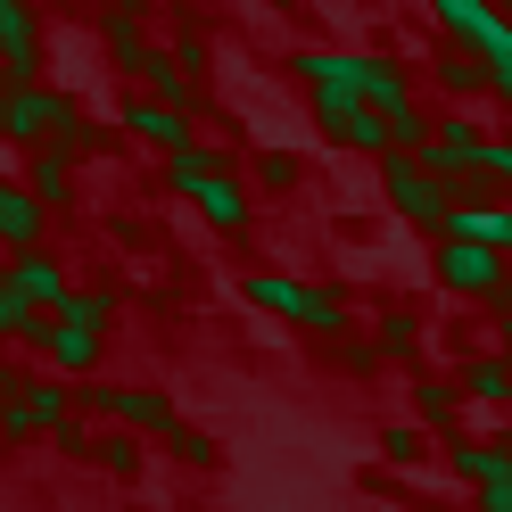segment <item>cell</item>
Here are the masks:
<instances>
[{"instance_id": "6da1fadb", "label": "cell", "mask_w": 512, "mask_h": 512, "mask_svg": "<svg viewBox=\"0 0 512 512\" xmlns=\"http://www.w3.org/2000/svg\"><path fill=\"white\" fill-rule=\"evenodd\" d=\"M290 75H298L306 91H356V100H372L389 124L413 116V83L389 67V58H364V50H298Z\"/></svg>"}, {"instance_id": "7a4b0ae2", "label": "cell", "mask_w": 512, "mask_h": 512, "mask_svg": "<svg viewBox=\"0 0 512 512\" xmlns=\"http://www.w3.org/2000/svg\"><path fill=\"white\" fill-rule=\"evenodd\" d=\"M0 133H9L17 149H83V108L67 100V91H50V83L9 75L0 83Z\"/></svg>"}, {"instance_id": "3957f363", "label": "cell", "mask_w": 512, "mask_h": 512, "mask_svg": "<svg viewBox=\"0 0 512 512\" xmlns=\"http://www.w3.org/2000/svg\"><path fill=\"white\" fill-rule=\"evenodd\" d=\"M166 182H174L182 199L215 223V232H232V240L248 232V190H240L232 174H223V157H207V149H182V157H166Z\"/></svg>"}, {"instance_id": "277c9868", "label": "cell", "mask_w": 512, "mask_h": 512, "mask_svg": "<svg viewBox=\"0 0 512 512\" xmlns=\"http://www.w3.org/2000/svg\"><path fill=\"white\" fill-rule=\"evenodd\" d=\"M240 298L281 314V323H298V331H347V298L339 290H314V281H290V273H248Z\"/></svg>"}, {"instance_id": "5b68a950", "label": "cell", "mask_w": 512, "mask_h": 512, "mask_svg": "<svg viewBox=\"0 0 512 512\" xmlns=\"http://www.w3.org/2000/svg\"><path fill=\"white\" fill-rule=\"evenodd\" d=\"M438 290H446V298L504 306V298H512V273H504V256H496V248H479V240H446V232H438Z\"/></svg>"}, {"instance_id": "8992f818", "label": "cell", "mask_w": 512, "mask_h": 512, "mask_svg": "<svg viewBox=\"0 0 512 512\" xmlns=\"http://www.w3.org/2000/svg\"><path fill=\"white\" fill-rule=\"evenodd\" d=\"M380 190H389V207L405 223H422V232H446V215H455V190H446L422 157H380Z\"/></svg>"}, {"instance_id": "52a82bcc", "label": "cell", "mask_w": 512, "mask_h": 512, "mask_svg": "<svg viewBox=\"0 0 512 512\" xmlns=\"http://www.w3.org/2000/svg\"><path fill=\"white\" fill-rule=\"evenodd\" d=\"M314 124L339 141V149H364V157H397V124L380 116L356 91H314Z\"/></svg>"}, {"instance_id": "ba28073f", "label": "cell", "mask_w": 512, "mask_h": 512, "mask_svg": "<svg viewBox=\"0 0 512 512\" xmlns=\"http://www.w3.org/2000/svg\"><path fill=\"white\" fill-rule=\"evenodd\" d=\"M83 405L108 413V422H124V430H149V438H174L182 430V413L157 389H108V380H83Z\"/></svg>"}, {"instance_id": "9c48e42d", "label": "cell", "mask_w": 512, "mask_h": 512, "mask_svg": "<svg viewBox=\"0 0 512 512\" xmlns=\"http://www.w3.org/2000/svg\"><path fill=\"white\" fill-rule=\"evenodd\" d=\"M75 422V405H67V389H50V380H25V397H9L0 405V438H58Z\"/></svg>"}, {"instance_id": "30bf717a", "label": "cell", "mask_w": 512, "mask_h": 512, "mask_svg": "<svg viewBox=\"0 0 512 512\" xmlns=\"http://www.w3.org/2000/svg\"><path fill=\"white\" fill-rule=\"evenodd\" d=\"M25 347H42V356L58 364V372H91L100 364V331H83V323H58V314H34V323H25Z\"/></svg>"}, {"instance_id": "8fae6325", "label": "cell", "mask_w": 512, "mask_h": 512, "mask_svg": "<svg viewBox=\"0 0 512 512\" xmlns=\"http://www.w3.org/2000/svg\"><path fill=\"white\" fill-rule=\"evenodd\" d=\"M124 133L149 141V149H166V157H182L190 149V108H174V100H124Z\"/></svg>"}, {"instance_id": "7c38bea8", "label": "cell", "mask_w": 512, "mask_h": 512, "mask_svg": "<svg viewBox=\"0 0 512 512\" xmlns=\"http://www.w3.org/2000/svg\"><path fill=\"white\" fill-rule=\"evenodd\" d=\"M0 281L17 290V306H25V314H58V306H67V290H75V281L58 273V265H50L42 248H34V256H17V265L0 273Z\"/></svg>"}, {"instance_id": "4fadbf2b", "label": "cell", "mask_w": 512, "mask_h": 512, "mask_svg": "<svg viewBox=\"0 0 512 512\" xmlns=\"http://www.w3.org/2000/svg\"><path fill=\"white\" fill-rule=\"evenodd\" d=\"M446 240H479V248L512 256V199H463L446 215Z\"/></svg>"}, {"instance_id": "5bb4252c", "label": "cell", "mask_w": 512, "mask_h": 512, "mask_svg": "<svg viewBox=\"0 0 512 512\" xmlns=\"http://www.w3.org/2000/svg\"><path fill=\"white\" fill-rule=\"evenodd\" d=\"M0 58H9V75L34 83V58H42V17L25 9V0H0Z\"/></svg>"}, {"instance_id": "9a60e30c", "label": "cell", "mask_w": 512, "mask_h": 512, "mask_svg": "<svg viewBox=\"0 0 512 512\" xmlns=\"http://www.w3.org/2000/svg\"><path fill=\"white\" fill-rule=\"evenodd\" d=\"M0 248H9V256H34L42 248V199L17 190V182H0Z\"/></svg>"}, {"instance_id": "2e32d148", "label": "cell", "mask_w": 512, "mask_h": 512, "mask_svg": "<svg viewBox=\"0 0 512 512\" xmlns=\"http://www.w3.org/2000/svg\"><path fill=\"white\" fill-rule=\"evenodd\" d=\"M25 190H34L42 207H67V199H75V166H67V149H34V182H25Z\"/></svg>"}, {"instance_id": "e0dca14e", "label": "cell", "mask_w": 512, "mask_h": 512, "mask_svg": "<svg viewBox=\"0 0 512 512\" xmlns=\"http://www.w3.org/2000/svg\"><path fill=\"white\" fill-rule=\"evenodd\" d=\"M463 397H479V405H512V364H504V356H471V364H463Z\"/></svg>"}, {"instance_id": "ac0fdd59", "label": "cell", "mask_w": 512, "mask_h": 512, "mask_svg": "<svg viewBox=\"0 0 512 512\" xmlns=\"http://www.w3.org/2000/svg\"><path fill=\"white\" fill-rule=\"evenodd\" d=\"M108 50H116V67H133V75H157V50L141 42V25H133V17H108Z\"/></svg>"}, {"instance_id": "d6986e66", "label": "cell", "mask_w": 512, "mask_h": 512, "mask_svg": "<svg viewBox=\"0 0 512 512\" xmlns=\"http://www.w3.org/2000/svg\"><path fill=\"white\" fill-rule=\"evenodd\" d=\"M438 83H446V91H488V83H496V67H488V58L446 50V58H438Z\"/></svg>"}, {"instance_id": "ffe728a7", "label": "cell", "mask_w": 512, "mask_h": 512, "mask_svg": "<svg viewBox=\"0 0 512 512\" xmlns=\"http://www.w3.org/2000/svg\"><path fill=\"white\" fill-rule=\"evenodd\" d=\"M108 314H116V298H108V290H67V306H58V323H83V331H108Z\"/></svg>"}, {"instance_id": "44dd1931", "label": "cell", "mask_w": 512, "mask_h": 512, "mask_svg": "<svg viewBox=\"0 0 512 512\" xmlns=\"http://www.w3.org/2000/svg\"><path fill=\"white\" fill-rule=\"evenodd\" d=\"M455 471H463L471 488H479V479H496V471H512V446H471V438H463V446H455Z\"/></svg>"}, {"instance_id": "7402d4cb", "label": "cell", "mask_w": 512, "mask_h": 512, "mask_svg": "<svg viewBox=\"0 0 512 512\" xmlns=\"http://www.w3.org/2000/svg\"><path fill=\"white\" fill-rule=\"evenodd\" d=\"M413 413H422V422H455V389H446V380H413Z\"/></svg>"}, {"instance_id": "603a6c76", "label": "cell", "mask_w": 512, "mask_h": 512, "mask_svg": "<svg viewBox=\"0 0 512 512\" xmlns=\"http://www.w3.org/2000/svg\"><path fill=\"white\" fill-rule=\"evenodd\" d=\"M422 347V323L413 314H380V356H413Z\"/></svg>"}, {"instance_id": "cb8c5ba5", "label": "cell", "mask_w": 512, "mask_h": 512, "mask_svg": "<svg viewBox=\"0 0 512 512\" xmlns=\"http://www.w3.org/2000/svg\"><path fill=\"white\" fill-rule=\"evenodd\" d=\"M256 182H265V190H290V182H298V157H290V149H265V157H256Z\"/></svg>"}, {"instance_id": "d4e9b609", "label": "cell", "mask_w": 512, "mask_h": 512, "mask_svg": "<svg viewBox=\"0 0 512 512\" xmlns=\"http://www.w3.org/2000/svg\"><path fill=\"white\" fill-rule=\"evenodd\" d=\"M91 455H100V463H108L116 479H133V471H141V446H133V438H100Z\"/></svg>"}, {"instance_id": "484cf974", "label": "cell", "mask_w": 512, "mask_h": 512, "mask_svg": "<svg viewBox=\"0 0 512 512\" xmlns=\"http://www.w3.org/2000/svg\"><path fill=\"white\" fill-rule=\"evenodd\" d=\"M479 174H488V190H512V141H488V157H479Z\"/></svg>"}, {"instance_id": "4316f807", "label": "cell", "mask_w": 512, "mask_h": 512, "mask_svg": "<svg viewBox=\"0 0 512 512\" xmlns=\"http://www.w3.org/2000/svg\"><path fill=\"white\" fill-rule=\"evenodd\" d=\"M422 430H389V438H380V455H389V463H422Z\"/></svg>"}, {"instance_id": "83f0119b", "label": "cell", "mask_w": 512, "mask_h": 512, "mask_svg": "<svg viewBox=\"0 0 512 512\" xmlns=\"http://www.w3.org/2000/svg\"><path fill=\"white\" fill-rule=\"evenodd\" d=\"M166 446H174V455H182V463H215V438H199V430H190V422H182V430H174Z\"/></svg>"}, {"instance_id": "f1b7e54d", "label": "cell", "mask_w": 512, "mask_h": 512, "mask_svg": "<svg viewBox=\"0 0 512 512\" xmlns=\"http://www.w3.org/2000/svg\"><path fill=\"white\" fill-rule=\"evenodd\" d=\"M25 323H34V314H25V306H17V290L0 281V339H25Z\"/></svg>"}, {"instance_id": "f546056e", "label": "cell", "mask_w": 512, "mask_h": 512, "mask_svg": "<svg viewBox=\"0 0 512 512\" xmlns=\"http://www.w3.org/2000/svg\"><path fill=\"white\" fill-rule=\"evenodd\" d=\"M479 512H512V471H496V479H479Z\"/></svg>"}, {"instance_id": "4dcf8cb0", "label": "cell", "mask_w": 512, "mask_h": 512, "mask_svg": "<svg viewBox=\"0 0 512 512\" xmlns=\"http://www.w3.org/2000/svg\"><path fill=\"white\" fill-rule=\"evenodd\" d=\"M174 67H182V75H199V67H207V42H199V34H182V50H174Z\"/></svg>"}, {"instance_id": "1f68e13d", "label": "cell", "mask_w": 512, "mask_h": 512, "mask_svg": "<svg viewBox=\"0 0 512 512\" xmlns=\"http://www.w3.org/2000/svg\"><path fill=\"white\" fill-rule=\"evenodd\" d=\"M9 397H25V389H17V372H9V364H0V405H9Z\"/></svg>"}, {"instance_id": "d6a6232c", "label": "cell", "mask_w": 512, "mask_h": 512, "mask_svg": "<svg viewBox=\"0 0 512 512\" xmlns=\"http://www.w3.org/2000/svg\"><path fill=\"white\" fill-rule=\"evenodd\" d=\"M504 364H512V331H504Z\"/></svg>"}, {"instance_id": "836d02e7", "label": "cell", "mask_w": 512, "mask_h": 512, "mask_svg": "<svg viewBox=\"0 0 512 512\" xmlns=\"http://www.w3.org/2000/svg\"><path fill=\"white\" fill-rule=\"evenodd\" d=\"M133 512H149V504H133Z\"/></svg>"}, {"instance_id": "e575fe53", "label": "cell", "mask_w": 512, "mask_h": 512, "mask_svg": "<svg viewBox=\"0 0 512 512\" xmlns=\"http://www.w3.org/2000/svg\"><path fill=\"white\" fill-rule=\"evenodd\" d=\"M471 512H479V504H471Z\"/></svg>"}]
</instances>
